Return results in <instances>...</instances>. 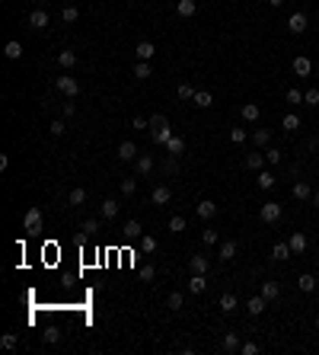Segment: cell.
I'll return each instance as SVG.
<instances>
[{
  "mask_svg": "<svg viewBox=\"0 0 319 355\" xmlns=\"http://www.w3.org/2000/svg\"><path fill=\"white\" fill-rule=\"evenodd\" d=\"M316 330H319V317H316Z\"/></svg>",
  "mask_w": 319,
  "mask_h": 355,
  "instance_id": "cell-60",
  "label": "cell"
},
{
  "mask_svg": "<svg viewBox=\"0 0 319 355\" xmlns=\"http://www.w3.org/2000/svg\"><path fill=\"white\" fill-rule=\"evenodd\" d=\"M243 349V343H240V336L236 333H223V352H230V355H236Z\"/></svg>",
  "mask_w": 319,
  "mask_h": 355,
  "instance_id": "cell-12",
  "label": "cell"
},
{
  "mask_svg": "<svg viewBox=\"0 0 319 355\" xmlns=\"http://www.w3.org/2000/svg\"><path fill=\"white\" fill-rule=\"evenodd\" d=\"M176 96H179V99H192V96H195L192 84H179V90H176Z\"/></svg>",
  "mask_w": 319,
  "mask_h": 355,
  "instance_id": "cell-48",
  "label": "cell"
},
{
  "mask_svg": "<svg viewBox=\"0 0 319 355\" xmlns=\"http://www.w3.org/2000/svg\"><path fill=\"white\" fill-rule=\"evenodd\" d=\"M99 211H103L106 221H112V218H118V202H115V199H106L103 205H99Z\"/></svg>",
  "mask_w": 319,
  "mask_h": 355,
  "instance_id": "cell-22",
  "label": "cell"
},
{
  "mask_svg": "<svg viewBox=\"0 0 319 355\" xmlns=\"http://www.w3.org/2000/svg\"><path fill=\"white\" fill-rule=\"evenodd\" d=\"M138 243H141V253H147V256H150V253H157V247H160V243H157V237H150V234H144Z\"/></svg>",
  "mask_w": 319,
  "mask_h": 355,
  "instance_id": "cell-26",
  "label": "cell"
},
{
  "mask_svg": "<svg viewBox=\"0 0 319 355\" xmlns=\"http://www.w3.org/2000/svg\"><path fill=\"white\" fill-rule=\"evenodd\" d=\"M118 160H138V147H134V141H121L118 144Z\"/></svg>",
  "mask_w": 319,
  "mask_h": 355,
  "instance_id": "cell-14",
  "label": "cell"
},
{
  "mask_svg": "<svg viewBox=\"0 0 319 355\" xmlns=\"http://www.w3.org/2000/svg\"><path fill=\"white\" fill-rule=\"evenodd\" d=\"M166 154H173V157L185 154V138H179V134H173V138L166 141Z\"/></svg>",
  "mask_w": 319,
  "mask_h": 355,
  "instance_id": "cell-15",
  "label": "cell"
},
{
  "mask_svg": "<svg viewBox=\"0 0 319 355\" xmlns=\"http://www.w3.org/2000/svg\"><path fill=\"white\" fill-rule=\"evenodd\" d=\"M153 275H157L153 266H144V269H141V278H144V282H153Z\"/></svg>",
  "mask_w": 319,
  "mask_h": 355,
  "instance_id": "cell-56",
  "label": "cell"
},
{
  "mask_svg": "<svg viewBox=\"0 0 319 355\" xmlns=\"http://www.w3.org/2000/svg\"><path fill=\"white\" fill-rule=\"evenodd\" d=\"M259 218L265 224H275V221H281V205L278 202H262V208H259Z\"/></svg>",
  "mask_w": 319,
  "mask_h": 355,
  "instance_id": "cell-2",
  "label": "cell"
},
{
  "mask_svg": "<svg viewBox=\"0 0 319 355\" xmlns=\"http://www.w3.org/2000/svg\"><path fill=\"white\" fill-rule=\"evenodd\" d=\"M48 132L54 134V138H61V134H64V132H67V125H64V119H54V122H51V125H48Z\"/></svg>",
  "mask_w": 319,
  "mask_h": 355,
  "instance_id": "cell-47",
  "label": "cell"
},
{
  "mask_svg": "<svg viewBox=\"0 0 319 355\" xmlns=\"http://www.w3.org/2000/svg\"><path fill=\"white\" fill-rule=\"evenodd\" d=\"M192 102H195L198 109H211V106H214V96H211L208 90H198V93L192 96Z\"/></svg>",
  "mask_w": 319,
  "mask_h": 355,
  "instance_id": "cell-23",
  "label": "cell"
},
{
  "mask_svg": "<svg viewBox=\"0 0 319 355\" xmlns=\"http://www.w3.org/2000/svg\"><path fill=\"white\" fill-rule=\"evenodd\" d=\"M278 295H281V285L278 282H262V298H265V301H275Z\"/></svg>",
  "mask_w": 319,
  "mask_h": 355,
  "instance_id": "cell-24",
  "label": "cell"
},
{
  "mask_svg": "<svg viewBox=\"0 0 319 355\" xmlns=\"http://www.w3.org/2000/svg\"><path fill=\"white\" fill-rule=\"evenodd\" d=\"M176 13H179L182 19L195 16V13H198V0H179V3H176Z\"/></svg>",
  "mask_w": 319,
  "mask_h": 355,
  "instance_id": "cell-8",
  "label": "cell"
},
{
  "mask_svg": "<svg viewBox=\"0 0 319 355\" xmlns=\"http://www.w3.org/2000/svg\"><path fill=\"white\" fill-rule=\"evenodd\" d=\"M201 240H205V247H214L220 237H217V230H214V227H205V230H201Z\"/></svg>",
  "mask_w": 319,
  "mask_h": 355,
  "instance_id": "cell-43",
  "label": "cell"
},
{
  "mask_svg": "<svg viewBox=\"0 0 319 355\" xmlns=\"http://www.w3.org/2000/svg\"><path fill=\"white\" fill-rule=\"evenodd\" d=\"M290 250H294V253L297 256H303V253H307V234H300V230H297V234H290Z\"/></svg>",
  "mask_w": 319,
  "mask_h": 355,
  "instance_id": "cell-10",
  "label": "cell"
},
{
  "mask_svg": "<svg viewBox=\"0 0 319 355\" xmlns=\"http://www.w3.org/2000/svg\"><path fill=\"white\" fill-rule=\"evenodd\" d=\"M73 112H77V106H73V99H67L64 106H61V115H64V119H71Z\"/></svg>",
  "mask_w": 319,
  "mask_h": 355,
  "instance_id": "cell-55",
  "label": "cell"
},
{
  "mask_svg": "<svg viewBox=\"0 0 319 355\" xmlns=\"http://www.w3.org/2000/svg\"><path fill=\"white\" fill-rule=\"evenodd\" d=\"M281 125H284V132H297V128H300V119H297L294 112H287V115H284V122H281Z\"/></svg>",
  "mask_w": 319,
  "mask_h": 355,
  "instance_id": "cell-39",
  "label": "cell"
},
{
  "mask_svg": "<svg viewBox=\"0 0 319 355\" xmlns=\"http://www.w3.org/2000/svg\"><path fill=\"white\" fill-rule=\"evenodd\" d=\"M166 307H173V311H182V291H169Z\"/></svg>",
  "mask_w": 319,
  "mask_h": 355,
  "instance_id": "cell-44",
  "label": "cell"
},
{
  "mask_svg": "<svg viewBox=\"0 0 319 355\" xmlns=\"http://www.w3.org/2000/svg\"><path fill=\"white\" fill-rule=\"evenodd\" d=\"M220 311L223 313L236 311V295H233V291H223V295H220Z\"/></svg>",
  "mask_w": 319,
  "mask_h": 355,
  "instance_id": "cell-31",
  "label": "cell"
},
{
  "mask_svg": "<svg viewBox=\"0 0 319 355\" xmlns=\"http://www.w3.org/2000/svg\"><path fill=\"white\" fill-rule=\"evenodd\" d=\"M290 253H294V250H290V243H275V250H271V256H275L278 263H284V259H290Z\"/></svg>",
  "mask_w": 319,
  "mask_h": 355,
  "instance_id": "cell-29",
  "label": "cell"
},
{
  "mask_svg": "<svg viewBox=\"0 0 319 355\" xmlns=\"http://www.w3.org/2000/svg\"><path fill=\"white\" fill-rule=\"evenodd\" d=\"M150 202L153 205H169V202H173V189H169V186H157L150 192Z\"/></svg>",
  "mask_w": 319,
  "mask_h": 355,
  "instance_id": "cell-6",
  "label": "cell"
},
{
  "mask_svg": "<svg viewBox=\"0 0 319 355\" xmlns=\"http://www.w3.org/2000/svg\"><path fill=\"white\" fill-rule=\"evenodd\" d=\"M16 346H19L16 333H3V336H0V349H3V352H13Z\"/></svg>",
  "mask_w": 319,
  "mask_h": 355,
  "instance_id": "cell-34",
  "label": "cell"
},
{
  "mask_svg": "<svg viewBox=\"0 0 319 355\" xmlns=\"http://www.w3.org/2000/svg\"><path fill=\"white\" fill-rule=\"evenodd\" d=\"M259 189H275V173H268V170H259Z\"/></svg>",
  "mask_w": 319,
  "mask_h": 355,
  "instance_id": "cell-35",
  "label": "cell"
},
{
  "mask_svg": "<svg viewBox=\"0 0 319 355\" xmlns=\"http://www.w3.org/2000/svg\"><path fill=\"white\" fill-rule=\"evenodd\" d=\"M268 3H271V6H281V3H284V0H268Z\"/></svg>",
  "mask_w": 319,
  "mask_h": 355,
  "instance_id": "cell-59",
  "label": "cell"
},
{
  "mask_svg": "<svg viewBox=\"0 0 319 355\" xmlns=\"http://www.w3.org/2000/svg\"><path fill=\"white\" fill-rule=\"evenodd\" d=\"M176 170H179V167H176V157H173V154H169V157H166V160H163V173H166V176H169V173H176Z\"/></svg>",
  "mask_w": 319,
  "mask_h": 355,
  "instance_id": "cell-53",
  "label": "cell"
},
{
  "mask_svg": "<svg viewBox=\"0 0 319 355\" xmlns=\"http://www.w3.org/2000/svg\"><path fill=\"white\" fill-rule=\"evenodd\" d=\"M54 87H58V90L64 93L67 99H73V96L80 93V84H77V80L71 77V74H64V77H58V80H54Z\"/></svg>",
  "mask_w": 319,
  "mask_h": 355,
  "instance_id": "cell-1",
  "label": "cell"
},
{
  "mask_svg": "<svg viewBox=\"0 0 319 355\" xmlns=\"http://www.w3.org/2000/svg\"><path fill=\"white\" fill-rule=\"evenodd\" d=\"M163 128H169V119H166V115H153V119H150V134L153 132H163Z\"/></svg>",
  "mask_w": 319,
  "mask_h": 355,
  "instance_id": "cell-38",
  "label": "cell"
},
{
  "mask_svg": "<svg viewBox=\"0 0 319 355\" xmlns=\"http://www.w3.org/2000/svg\"><path fill=\"white\" fill-rule=\"evenodd\" d=\"M240 115L246 122H259V115H262V109H259V102H246V106L240 109Z\"/></svg>",
  "mask_w": 319,
  "mask_h": 355,
  "instance_id": "cell-17",
  "label": "cell"
},
{
  "mask_svg": "<svg viewBox=\"0 0 319 355\" xmlns=\"http://www.w3.org/2000/svg\"><path fill=\"white\" fill-rule=\"evenodd\" d=\"M252 144H255V147H268V144H271V132H268V128H255Z\"/></svg>",
  "mask_w": 319,
  "mask_h": 355,
  "instance_id": "cell-25",
  "label": "cell"
},
{
  "mask_svg": "<svg viewBox=\"0 0 319 355\" xmlns=\"http://www.w3.org/2000/svg\"><path fill=\"white\" fill-rule=\"evenodd\" d=\"M290 195H294V199L297 202H310V199H313V189H310V182H294V189H290Z\"/></svg>",
  "mask_w": 319,
  "mask_h": 355,
  "instance_id": "cell-5",
  "label": "cell"
},
{
  "mask_svg": "<svg viewBox=\"0 0 319 355\" xmlns=\"http://www.w3.org/2000/svg\"><path fill=\"white\" fill-rule=\"evenodd\" d=\"M42 221H45V218H42V208H29V211H26V230H42Z\"/></svg>",
  "mask_w": 319,
  "mask_h": 355,
  "instance_id": "cell-3",
  "label": "cell"
},
{
  "mask_svg": "<svg viewBox=\"0 0 319 355\" xmlns=\"http://www.w3.org/2000/svg\"><path fill=\"white\" fill-rule=\"evenodd\" d=\"M303 102H307V106H319V90H316V87L303 93Z\"/></svg>",
  "mask_w": 319,
  "mask_h": 355,
  "instance_id": "cell-50",
  "label": "cell"
},
{
  "mask_svg": "<svg viewBox=\"0 0 319 355\" xmlns=\"http://www.w3.org/2000/svg\"><path fill=\"white\" fill-rule=\"evenodd\" d=\"M240 352H243V355H255V352H259V343H243Z\"/></svg>",
  "mask_w": 319,
  "mask_h": 355,
  "instance_id": "cell-57",
  "label": "cell"
},
{
  "mask_svg": "<svg viewBox=\"0 0 319 355\" xmlns=\"http://www.w3.org/2000/svg\"><path fill=\"white\" fill-rule=\"evenodd\" d=\"M265 160L271 163V167H275V163H281V151H278V147H265Z\"/></svg>",
  "mask_w": 319,
  "mask_h": 355,
  "instance_id": "cell-49",
  "label": "cell"
},
{
  "mask_svg": "<svg viewBox=\"0 0 319 355\" xmlns=\"http://www.w3.org/2000/svg\"><path fill=\"white\" fill-rule=\"evenodd\" d=\"M134 54H138V61H150L153 54H157V48H153V42H138Z\"/></svg>",
  "mask_w": 319,
  "mask_h": 355,
  "instance_id": "cell-18",
  "label": "cell"
},
{
  "mask_svg": "<svg viewBox=\"0 0 319 355\" xmlns=\"http://www.w3.org/2000/svg\"><path fill=\"white\" fill-rule=\"evenodd\" d=\"M297 285H300V291H307V295H310V291H316V278L313 275H300V282H297Z\"/></svg>",
  "mask_w": 319,
  "mask_h": 355,
  "instance_id": "cell-46",
  "label": "cell"
},
{
  "mask_svg": "<svg viewBox=\"0 0 319 355\" xmlns=\"http://www.w3.org/2000/svg\"><path fill=\"white\" fill-rule=\"evenodd\" d=\"M265 163H268V160H265V151H262V154H249V157H246V170H252V173H259Z\"/></svg>",
  "mask_w": 319,
  "mask_h": 355,
  "instance_id": "cell-20",
  "label": "cell"
},
{
  "mask_svg": "<svg viewBox=\"0 0 319 355\" xmlns=\"http://www.w3.org/2000/svg\"><path fill=\"white\" fill-rule=\"evenodd\" d=\"M67 202H71V208H80V205L86 202V189H71V195H67Z\"/></svg>",
  "mask_w": 319,
  "mask_h": 355,
  "instance_id": "cell-30",
  "label": "cell"
},
{
  "mask_svg": "<svg viewBox=\"0 0 319 355\" xmlns=\"http://www.w3.org/2000/svg\"><path fill=\"white\" fill-rule=\"evenodd\" d=\"M121 234H125L128 240H141V237H144V227H141V221H138V218H131V221H125Z\"/></svg>",
  "mask_w": 319,
  "mask_h": 355,
  "instance_id": "cell-4",
  "label": "cell"
},
{
  "mask_svg": "<svg viewBox=\"0 0 319 355\" xmlns=\"http://www.w3.org/2000/svg\"><path fill=\"white\" fill-rule=\"evenodd\" d=\"M230 141H233V144H243V141H246V128H233V132H230Z\"/></svg>",
  "mask_w": 319,
  "mask_h": 355,
  "instance_id": "cell-51",
  "label": "cell"
},
{
  "mask_svg": "<svg viewBox=\"0 0 319 355\" xmlns=\"http://www.w3.org/2000/svg\"><path fill=\"white\" fill-rule=\"evenodd\" d=\"M169 230H173V234H182V230H185V218L173 215V218H169Z\"/></svg>",
  "mask_w": 319,
  "mask_h": 355,
  "instance_id": "cell-40",
  "label": "cell"
},
{
  "mask_svg": "<svg viewBox=\"0 0 319 355\" xmlns=\"http://www.w3.org/2000/svg\"><path fill=\"white\" fill-rule=\"evenodd\" d=\"M3 54H6L10 61H19V58H23V45H19L16 39H10V42L3 45Z\"/></svg>",
  "mask_w": 319,
  "mask_h": 355,
  "instance_id": "cell-21",
  "label": "cell"
},
{
  "mask_svg": "<svg viewBox=\"0 0 319 355\" xmlns=\"http://www.w3.org/2000/svg\"><path fill=\"white\" fill-rule=\"evenodd\" d=\"M205 288H208V278L201 275V272H192V278H188V291H192V295H201Z\"/></svg>",
  "mask_w": 319,
  "mask_h": 355,
  "instance_id": "cell-11",
  "label": "cell"
},
{
  "mask_svg": "<svg viewBox=\"0 0 319 355\" xmlns=\"http://www.w3.org/2000/svg\"><path fill=\"white\" fill-rule=\"evenodd\" d=\"M134 170H138V173H150V170H153V157L150 154H141L138 160H134Z\"/></svg>",
  "mask_w": 319,
  "mask_h": 355,
  "instance_id": "cell-28",
  "label": "cell"
},
{
  "mask_svg": "<svg viewBox=\"0 0 319 355\" xmlns=\"http://www.w3.org/2000/svg\"><path fill=\"white\" fill-rule=\"evenodd\" d=\"M29 26L32 29H45V26H48V13L45 10H32L29 13Z\"/></svg>",
  "mask_w": 319,
  "mask_h": 355,
  "instance_id": "cell-16",
  "label": "cell"
},
{
  "mask_svg": "<svg viewBox=\"0 0 319 355\" xmlns=\"http://www.w3.org/2000/svg\"><path fill=\"white\" fill-rule=\"evenodd\" d=\"M195 211H198V218H205V221H211V218L217 215V205L211 199H205V202H198L195 205Z\"/></svg>",
  "mask_w": 319,
  "mask_h": 355,
  "instance_id": "cell-9",
  "label": "cell"
},
{
  "mask_svg": "<svg viewBox=\"0 0 319 355\" xmlns=\"http://www.w3.org/2000/svg\"><path fill=\"white\" fill-rule=\"evenodd\" d=\"M246 307H249V313H252V317H259V313L262 311H265V307H268V301H265V298H249V301H246Z\"/></svg>",
  "mask_w": 319,
  "mask_h": 355,
  "instance_id": "cell-27",
  "label": "cell"
},
{
  "mask_svg": "<svg viewBox=\"0 0 319 355\" xmlns=\"http://www.w3.org/2000/svg\"><path fill=\"white\" fill-rule=\"evenodd\" d=\"M294 74L297 77H310V74H313V61L310 58H294Z\"/></svg>",
  "mask_w": 319,
  "mask_h": 355,
  "instance_id": "cell-13",
  "label": "cell"
},
{
  "mask_svg": "<svg viewBox=\"0 0 319 355\" xmlns=\"http://www.w3.org/2000/svg\"><path fill=\"white\" fill-rule=\"evenodd\" d=\"M61 19H64L67 26L77 23V19H80V10H77V6H64V10H61Z\"/></svg>",
  "mask_w": 319,
  "mask_h": 355,
  "instance_id": "cell-36",
  "label": "cell"
},
{
  "mask_svg": "<svg viewBox=\"0 0 319 355\" xmlns=\"http://www.w3.org/2000/svg\"><path fill=\"white\" fill-rule=\"evenodd\" d=\"M236 250H240V247H236V240H223V243H220V259H223V263H227V259H233Z\"/></svg>",
  "mask_w": 319,
  "mask_h": 355,
  "instance_id": "cell-32",
  "label": "cell"
},
{
  "mask_svg": "<svg viewBox=\"0 0 319 355\" xmlns=\"http://www.w3.org/2000/svg\"><path fill=\"white\" fill-rule=\"evenodd\" d=\"M188 269H192V272H201V275H205V272L208 269H211V263H208V256H192V259H188Z\"/></svg>",
  "mask_w": 319,
  "mask_h": 355,
  "instance_id": "cell-19",
  "label": "cell"
},
{
  "mask_svg": "<svg viewBox=\"0 0 319 355\" xmlns=\"http://www.w3.org/2000/svg\"><path fill=\"white\" fill-rule=\"evenodd\" d=\"M310 202H313V205H316V208H319V192H313V199H310Z\"/></svg>",
  "mask_w": 319,
  "mask_h": 355,
  "instance_id": "cell-58",
  "label": "cell"
},
{
  "mask_svg": "<svg viewBox=\"0 0 319 355\" xmlns=\"http://www.w3.org/2000/svg\"><path fill=\"white\" fill-rule=\"evenodd\" d=\"M131 128H138V132H147V128H150V122L141 119V115H134V119H131Z\"/></svg>",
  "mask_w": 319,
  "mask_h": 355,
  "instance_id": "cell-54",
  "label": "cell"
},
{
  "mask_svg": "<svg viewBox=\"0 0 319 355\" xmlns=\"http://www.w3.org/2000/svg\"><path fill=\"white\" fill-rule=\"evenodd\" d=\"M138 192V179H134V176H125V179H121V195H134Z\"/></svg>",
  "mask_w": 319,
  "mask_h": 355,
  "instance_id": "cell-37",
  "label": "cell"
},
{
  "mask_svg": "<svg viewBox=\"0 0 319 355\" xmlns=\"http://www.w3.org/2000/svg\"><path fill=\"white\" fill-rule=\"evenodd\" d=\"M287 29L294 32V36H300V32H307V13H294V16L287 19Z\"/></svg>",
  "mask_w": 319,
  "mask_h": 355,
  "instance_id": "cell-7",
  "label": "cell"
},
{
  "mask_svg": "<svg viewBox=\"0 0 319 355\" xmlns=\"http://www.w3.org/2000/svg\"><path fill=\"white\" fill-rule=\"evenodd\" d=\"M42 336H45V343H48V346H54V343H61V330H58V326H48V330H45Z\"/></svg>",
  "mask_w": 319,
  "mask_h": 355,
  "instance_id": "cell-45",
  "label": "cell"
},
{
  "mask_svg": "<svg viewBox=\"0 0 319 355\" xmlns=\"http://www.w3.org/2000/svg\"><path fill=\"white\" fill-rule=\"evenodd\" d=\"M134 77H138V80L153 77V71H150V61H138V64H134Z\"/></svg>",
  "mask_w": 319,
  "mask_h": 355,
  "instance_id": "cell-33",
  "label": "cell"
},
{
  "mask_svg": "<svg viewBox=\"0 0 319 355\" xmlns=\"http://www.w3.org/2000/svg\"><path fill=\"white\" fill-rule=\"evenodd\" d=\"M284 99H287V102H290V106H300V102H303V93H300V90H297V87H290V90H287V93H284Z\"/></svg>",
  "mask_w": 319,
  "mask_h": 355,
  "instance_id": "cell-42",
  "label": "cell"
},
{
  "mask_svg": "<svg viewBox=\"0 0 319 355\" xmlns=\"http://www.w3.org/2000/svg\"><path fill=\"white\" fill-rule=\"evenodd\" d=\"M316 74H319V64H316Z\"/></svg>",
  "mask_w": 319,
  "mask_h": 355,
  "instance_id": "cell-61",
  "label": "cell"
},
{
  "mask_svg": "<svg viewBox=\"0 0 319 355\" xmlns=\"http://www.w3.org/2000/svg\"><path fill=\"white\" fill-rule=\"evenodd\" d=\"M58 64L61 67H73V64H77V54H73V51H61L58 54Z\"/></svg>",
  "mask_w": 319,
  "mask_h": 355,
  "instance_id": "cell-41",
  "label": "cell"
},
{
  "mask_svg": "<svg viewBox=\"0 0 319 355\" xmlns=\"http://www.w3.org/2000/svg\"><path fill=\"white\" fill-rule=\"evenodd\" d=\"M96 230H99V221L96 218H86L83 221V234H96Z\"/></svg>",
  "mask_w": 319,
  "mask_h": 355,
  "instance_id": "cell-52",
  "label": "cell"
}]
</instances>
